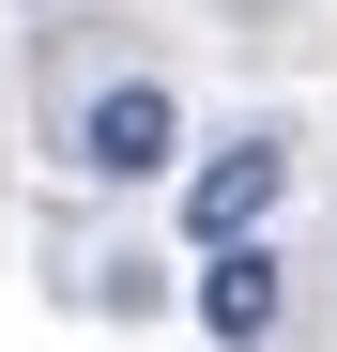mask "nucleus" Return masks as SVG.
I'll use <instances>...</instances> for the list:
<instances>
[{"label":"nucleus","instance_id":"f257e3e1","mask_svg":"<svg viewBox=\"0 0 337 352\" xmlns=\"http://www.w3.org/2000/svg\"><path fill=\"white\" fill-rule=\"evenodd\" d=\"M168 138H184V107H168V77H107L77 107V168H107V184H138V168H168Z\"/></svg>","mask_w":337,"mask_h":352},{"label":"nucleus","instance_id":"f03ea898","mask_svg":"<svg viewBox=\"0 0 337 352\" xmlns=\"http://www.w3.org/2000/svg\"><path fill=\"white\" fill-rule=\"evenodd\" d=\"M276 199H292V153H276V138H230V153L184 184V230H199V245H261Z\"/></svg>","mask_w":337,"mask_h":352},{"label":"nucleus","instance_id":"7ed1b4c3","mask_svg":"<svg viewBox=\"0 0 337 352\" xmlns=\"http://www.w3.org/2000/svg\"><path fill=\"white\" fill-rule=\"evenodd\" d=\"M199 337H230V352H276V337H292V291H276L261 245H215V276H199Z\"/></svg>","mask_w":337,"mask_h":352}]
</instances>
